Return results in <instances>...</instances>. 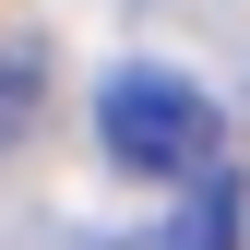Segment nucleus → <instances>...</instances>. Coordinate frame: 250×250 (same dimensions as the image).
Here are the masks:
<instances>
[{
  "label": "nucleus",
  "instance_id": "obj_1",
  "mask_svg": "<svg viewBox=\"0 0 250 250\" xmlns=\"http://www.w3.org/2000/svg\"><path fill=\"white\" fill-rule=\"evenodd\" d=\"M96 143L119 155L131 179H214V155H227V119H214V96L191 72H167V60H131V72H107L96 96Z\"/></svg>",
  "mask_w": 250,
  "mask_h": 250
},
{
  "label": "nucleus",
  "instance_id": "obj_2",
  "mask_svg": "<svg viewBox=\"0 0 250 250\" xmlns=\"http://www.w3.org/2000/svg\"><path fill=\"white\" fill-rule=\"evenodd\" d=\"M167 250H238V191H227V179H191V203H179Z\"/></svg>",
  "mask_w": 250,
  "mask_h": 250
},
{
  "label": "nucleus",
  "instance_id": "obj_3",
  "mask_svg": "<svg viewBox=\"0 0 250 250\" xmlns=\"http://www.w3.org/2000/svg\"><path fill=\"white\" fill-rule=\"evenodd\" d=\"M24 119H36V72L0 60V143H24Z\"/></svg>",
  "mask_w": 250,
  "mask_h": 250
}]
</instances>
